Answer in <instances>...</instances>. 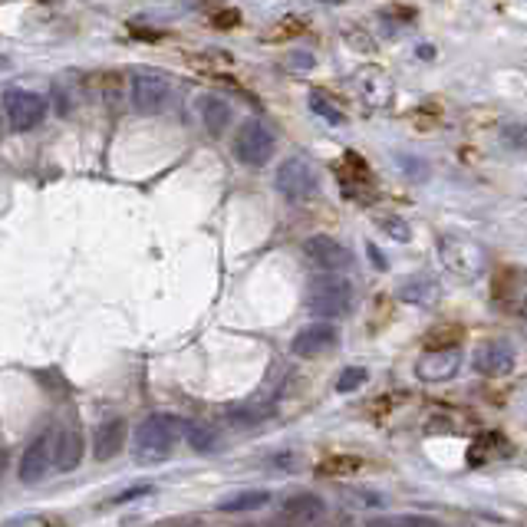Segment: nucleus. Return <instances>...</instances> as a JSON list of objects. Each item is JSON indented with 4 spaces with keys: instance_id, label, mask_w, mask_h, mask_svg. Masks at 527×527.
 <instances>
[{
    "instance_id": "f257e3e1",
    "label": "nucleus",
    "mask_w": 527,
    "mask_h": 527,
    "mask_svg": "<svg viewBox=\"0 0 527 527\" xmlns=\"http://www.w3.org/2000/svg\"><path fill=\"white\" fill-rule=\"evenodd\" d=\"M182 432H185V426L175 416L155 412V416H149L145 422L135 426L132 455H135L139 465H155V462H162V458L172 455V448H175V442L182 438Z\"/></svg>"
},
{
    "instance_id": "f03ea898",
    "label": "nucleus",
    "mask_w": 527,
    "mask_h": 527,
    "mask_svg": "<svg viewBox=\"0 0 527 527\" xmlns=\"http://www.w3.org/2000/svg\"><path fill=\"white\" fill-rule=\"evenodd\" d=\"M0 106H4V116H7V122H11L13 132L37 129V125L47 119V109H50L47 96L30 92V90H4Z\"/></svg>"
},
{
    "instance_id": "7ed1b4c3",
    "label": "nucleus",
    "mask_w": 527,
    "mask_h": 527,
    "mask_svg": "<svg viewBox=\"0 0 527 527\" xmlns=\"http://www.w3.org/2000/svg\"><path fill=\"white\" fill-rule=\"evenodd\" d=\"M274 145H277L274 132L267 129L264 122L247 119V122H241V129L234 135V159L241 165L257 168V165H267V159L274 155Z\"/></svg>"
},
{
    "instance_id": "20e7f679",
    "label": "nucleus",
    "mask_w": 527,
    "mask_h": 527,
    "mask_svg": "<svg viewBox=\"0 0 527 527\" xmlns=\"http://www.w3.org/2000/svg\"><path fill=\"white\" fill-rule=\"evenodd\" d=\"M277 192L284 194L287 202H310L316 192H320V178H316V168L307 159H287L281 168H277Z\"/></svg>"
},
{
    "instance_id": "39448f33",
    "label": "nucleus",
    "mask_w": 527,
    "mask_h": 527,
    "mask_svg": "<svg viewBox=\"0 0 527 527\" xmlns=\"http://www.w3.org/2000/svg\"><path fill=\"white\" fill-rule=\"evenodd\" d=\"M350 297H353V287L343 277H320L310 287V310L316 316H343L350 310Z\"/></svg>"
},
{
    "instance_id": "423d86ee",
    "label": "nucleus",
    "mask_w": 527,
    "mask_h": 527,
    "mask_svg": "<svg viewBox=\"0 0 527 527\" xmlns=\"http://www.w3.org/2000/svg\"><path fill=\"white\" fill-rule=\"evenodd\" d=\"M129 102L139 116H155V112L165 109L168 102V80L159 76V73H135L129 86Z\"/></svg>"
},
{
    "instance_id": "0eeeda50",
    "label": "nucleus",
    "mask_w": 527,
    "mask_h": 527,
    "mask_svg": "<svg viewBox=\"0 0 527 527\" xmlns=\"http://www.w3.org/2000/svg\"><path fill=\"white\" fill-rule=\"evenodd\" d=\"M53 455H56V436H53V428H43L40 436L27 445V452H23V458H21L23 485H37V481L53 468Z\"/></svg>"
},
{
    "instance_id": "6e6552de",
    "label": "nucleus",
    "mask_w": 527,
    "mask_h": 527,
    "mask_svg": "<svg viewBox=\"0 0 527 527\" xmlns=\"http://www.w3.org/2000/svg\"><path fill=\"white\" fill-rule=\"evenodd\" d=\"M304 254L316 267H324V271H350V264H353V254L346 244H340L336 238H326V234H314V238H307L304 241Z\"/></svg>"
},
{
    "instance_id": "1a4fd4ad",
    "label": "nucleus",
    "mask_w": 527,
    "mask_h": 527,
    "mask_svg": "<svg viewBox=\"0 0 527 527\" xmlns=\"http://www.w3.org/2000/svg\"><path fill=\"white\" fill-rule=\"evenodd\" d=\"M462 366V350H428V353L419 356L416 376L426 379V383H442V379H452Z\"/></svg>"
},
{
    "instance_id": "9d476101",
    "label": "nucleus",
    "mask_w": 527,
    "mask_h": 527,
    "mask_svg": "<svg viewBox=\"0 0 527 527\" xmlns=\"http://www.w3.org/2000/svg\"><path fill=\"white\" fill-rule=\"evenodd\" d=\"M442 261L465 277H475L481 267V251L465 238H442Z\"/></svg>"
},
{
    "instance_id": "9b49d317",
    "label": "nucleus",
    "mask_w": 527,
    "mask_h": 527,
    "mask_svg": "<svg viewBox=\"0 0 527 527\" xmlns=\"http://www.w3.org/2000/svg\"><path fill=\"white\" fill-rule=\"evenodd\" d=\"M514 366V350L505 340H488L478 346L475 353V369L485 376H505Z\"/></svg>"
},
{
    "instance_id": "f8f14e48",
    "label": "nucleus",
    "mask_w": 527,
    "mask_h": 527,
    "mask_svg": "<svg viewBox=\"0 0 527 527\" xmlns=\"http://www.w3.org/2000/svg\"><path fill=\"white\" fill-rule=\"evenodd\" d=\"M336 330L330 324H314L307 326V330H300V333L294 336V350L297 356H304V359H310V356H320V353H330L336 346Z\"/></svg>"
},
{
    "instance_id": "ddd939ff",
    "label": "nucleus",
    "mask_w": 527,
    "mask_h": 527,
    "mask_svg": "<svg viewBox=\"0 0 527 527\" xmlns=\"http://www.w3.org/2000/svg\"><path fill=\"white\" fill-rule=\"evenodd\" d=\"M324 514H326L324 497L310 495V491L287 497V501H284V517L290 521V524H297V527H316L320 521H324Z\"/></svg>"
},
{
    "instance_id": "4468645a",
    "label": "nucleus",
    "mask_w": 527,
    "mask_h": 527,
    "mask_svg": "<svg viewBox=\"0 0 527 527\" xmlns=\"http://www.w3.org/2000/svg\"><path fill=\"white\" fill-rule=\"evenodd\" d=\"M125 436H129V426L125 419H109L96 428V438H92V452L99 462H109L112 455H119L122 445H125Z\"/></svg>"
},
{
    "instance_id": "2eb2a0df",
    "label": "nucleus",
    "mask_w": 527,
    "mask_h": 527,
    "mask_svg": "<svg viewBox=\"0 0 527 527\" xmlns=\"http://www.w3.org/2000/svg\"><path fill=\"white\" fill-rule=\"evenodd\" d=\"M82 462V436L76 428H63L60 438H56V455H53V465L60 471H73V468Z\"/></svg>"
},
{
    "instance_id": "dca6fc26",
    "label": "nucleus",
    "mask_w": 527,
    "mask_h": 527,
    "mask_svg": "<svg viewBox=\"0 0 527 527\" xmlns=\"http://www.w3.org/2000/svg\"><path fill=\"white\" fill-rule=\"evenodd\" d=\"M202 119H204V129L212 132V135H221L231 125V102L221 99V96H204Z\"/></svg>"
},
{
    "instance_id": "f3484780",
    "label": "nucleus",
    "mask_w": 527,
    "mask_h": 527,
    "mask_svg": "<svg viewBox=\"0 0 527 527\" xmlns=\"http://www.w3.org/2000/svg\"><path fill=\"white\" fill-rule=\"evenodd\" d=\"M274 412V406L271 402H264V399H251V402H241V406H234L231 412H228V419H231L234 426H257V422H264V419Z\"/></svg>"
},
{
    "instance_id": "a211bd4d",
    "label": "nucleus",
    "mask_w": 527,
    "mask_h": 527,
    "mask_svg": "<svg viewBox=\"0 0 527 527\" xmlns=\"http://www.w3.org/2000/svg\"><path fill=\"white\" fill-rule=\"evenodd\" d=\"M271 505V495L267 491H241V495H231L224 497L221 511H228V514H234V511H257V507H267Z\"/></svg>"
},
{
    "instance_id": "6ab92c4d",
    "label": "nucleus",
    "mask_w": 527,
    "mask_h": 527,
    "mask_svg": "<svg viewBox=\"0 0 527 527\" xmlns=\"http://www.w3.org/2000/svg\"><path fill=\"white\" fill-rule=\"evenodd\" d=\"M399 297L409 300V304H428V300L438 297V284L428 281V277H416V281H406V284L399 287Z\"/></svg>"
},
{
    "instance_id": "aec40b11",
    "label": "nucleus",
    "mask_w": 527,
    "mask_h": 527,
    "mask_svg": "<svg viewBox=\"0 0 527 527\" xmlns=\"http://www.w3.org/2000/svg\"><path fill=\"white\" fill-rule=\"evenodd\" d=\"M185 436H188V445L194 448V452H212L214 445H218V436H214L212 426H188L185 428Z\"/></svg>"
},
{
    "instance_id": "412c9836",
    "label": "nucleus",
    "mask_w": 527,
    "mask_h": 527,
    "mask_svg": "<svg viewBox=\"0 0 527 527\" xmlns=\"http://www.w3.org/2000/svg\"><path fill=\"white\" fill-rule=\"evenodd\" d=\"M310 109H314L316 116H324L330 125H340V122H343V112L336 109V106L326 99V96H320V92H310Z\"/></svg>"
},
{
    "instance_id": "4be33fe9",
    "label": "nucleus",
    "mask_w": 527,
    "mask_h": 527,
    "mask_svg": "<svg viewBox=\"0 0 527 527\" xmlns=\"http://www.w3.org/2000/svg\"><path fill=\"white\" fill-rule=\"evenodd\" d=\"M363 383H366V369H359V366H353V369H343L340 383H336V393H353V389H359Z\"/></svg>"
},
{
    "instance_id": "5701e85b",
    "label": "nucleus",
    "mask_w": 527,
    "mask_h": 527,
    "mask_svg": "<svg viewBox=\"0 0 527 527\" xmlns=\"http://www.w3.org/2000/svg\"><path fill=\"white\" fill-rule=\"evenodd\" d=\"M287 66H290V70H314L316 56L310 50H294L290 56H287Z\"/></svg>"
},
{
    "instance_id": "b1692460",
    "label": "nucleus",
    "mask_w": 527,
    "mask_h": 527,
    "mask_svg": "<svg viewBox=\"0 0 527 527\" xmlns=\"http://www.w3.org/2000/svg\"><path fill=\"white\" fill-rule=\"evenodd\" d=\"M212 21H214V27H218V30H231V27H238V23H241V11L228 7V11H218V13H214Z\"/></svg>"
},
{
    "instance_id": "393cba45",
    "label": "nucleus",
    "mask_w": 527,
    "mask_h": 527,
    "mask_svg": "<svg viewBox=\"0 0 527 527\" xmlns=\"http://www.w3.org/2000/svg\"><path fill=\"white\" fill-rule=\"evenodd\" d=\"M343 37H346V43H353V47H356V50H359V53H369V50H373V47H376L373 37H366V33L359 30V27H353V30H346Z\"/></svg>"
},
{
    "instance_id": "a878e982",
    "label": "nucleus",
    "mask_w": 527,
    "mask_h": 527,
    "mask_svg": "<svg viewBox=\"0 0 527 527\" xmlns=\"http://www.w3.org/2000/svg\"><path fill=\"white\" fill-rule=\"evenodd\" d=\"M383 228L389 231V238H395V241H409V224H406V221H395V218H385Z\"/></svg>"
},
{
    "instance_id": "bb28decb",
    "label": "nucleus",
    "mask_w": 527,
    "mask_h": 527,
    "mask_svg": "<svg viewBox=\"0 0 527 527\" xmlns=\"http://www.w3.org/2000/svg\"><path fill=\"white\" fill-rule=\"evenodd\" d=\"M507 145H514V149H521V129L517 125H511V129H505V135H501Z\"/></svg>"
},
{
    "instance_id": "cd10ccee",
    "label": "nucleus",
    "mask_w": 527,
    "mask_h": 527,
    "mask_svg": "<svg viewBox=\"0 0 527 527\" xmlns=\"http://www.w3.org/2000/svg\"><path fill=\"white\" fill-rule=\"evenodd\" d=\"M416 56L419 60H436V47H432V43H419Z\"/></svg>"
},
{
    "instance_id": "c85d7f7f",
    "label": "nucleus",
    "mask_w": 527,
    "mask_h": 527,
    "mask_svg": "<svg viewBox=\"0 0 527 527\" xmlns=\"http://www.w3.org/2000/svg\"><path fill=\"white\" fill-rule=\"evenodd\" d=\"M139 495H149V485H143V488H129L125 495H119L116 501H129V497H139Z\"/></svg>"
},
{
    "instance_id": "c756f323",
    "label": "nucleus",
    "mask_w": 527,
    "mask_h": 527,
    "mask_svg": "<svg viewBox=\"0 0 527 527\" xmlns=\"http://www.w3.org/2000/svg\"><path fill=\"white\" fill-rule=\"evenodd\" d=\"M13 63H11V56H4V53H0V73H7L11 70Z\"/></svg>"
},
{
    "instance_id": "7c9ffc66",
    "label": "nucleus",
    "mask_w": 527,
    "mask_h": 527,
    "mask_svg": "<svg viewBox=\"0 0 527 527\" xmlns=\"http://www.w3.org/2000/svg\"><path fill=\"white\" fill-rule=\"evenodd\" d=\"M7 468V452H0V471Z\"/></svg>"
},
{
    "instance_id": "2f4dec72",
    "label": "nucleus",
    "mask_w": 527,
    "mask_h": 527,
    "mask_svg": "<svg viewBox=\"0 0 527 527\" xmlns=\"http://www.w3.org/2000/svg\"><path fill=\"white\" fill-rule=\"evenodd\" d=\"M324 4H333V7H336V4H343V0H324Z\"/></svg>"
},
{
    "instance_id": "473e14b6",
    "label": "nucleus",
    "mask_w": 527,
    "mask_h": 527,
    "mask_svg": "<svg viewBox=\"0 0 527 527\" xmlns=\"http://www.w3.org/2000/svg\"><path fill=\"white\" fill-rule=\"evenodd\" d=\"M0 125H4V119H0Z\"/></svg>"
}]
</instances>
